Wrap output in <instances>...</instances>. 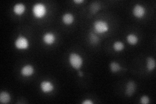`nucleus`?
<instances>
[{"instance_id": "f257e3e1", "label": "nucleus", "mask_w": 156, "mask_h": 104, "mask_svg": "<svg viewBox=\"0 0 156 104\" xmlns=\"http://www.w3.org/2000/svg\"><path fill=\"white\" fill-rule=\"evenodd\" d=\"M33 15L37 18H42L46 16L47 13V9L44 4L42 3H37L34 5L33 7Z\"/></svg>"}, {"instance_id": "f03ea898", "label": "nucleus", "mask_w": 156, "mask_h": 104, "mask_svg": "<svg viewBox=\"0 0 156 104\" xmlns=\"http://www.w3.org/2000/svg\"><path fill=\"white\" fill-rule=\"evenodd\" d=\"M69 62L72 68H74L76 70H79L83 65V60L79 54L72 53L69 56Z\"/></svg>"}, {"instance_id": "7ed1b4c3", "label": "nucleus", "mask_w": 156, "mask_h": 104, "mask_svg": "<svg viewBox=\"0 0 156 104\" xmlns=\"http://www.w3.org/2000/svg\"><path fill=\"white\" fill-rule=\"evenodd\" d=\"M94 30L99 34H104L109 31V26L107 22L102 20H98L93 23Z\"/></svg>"}, {"instance_id": "20e7f679", "label": "nucleus", "mask_w": 156, "mask_h": 104, "mask_svg": "<svg viewBox=\"0 0 156 104\" xmlns=\"http://www.w3.org/2000/svg\"><path fill=\"white\" fill-rule=\"evenodd\" d=\"M14 46L18 49H26L29 46V42L26 37L20 35L14 42Z\"/></svg>"}, {"instance_id": "39448f33", "label": "nucleus", "mask_w": 156, "mask_h": 104, "mask_svg": "<svg viewBox=\"0 0 156 104\" xmlns=\"http://www.w3.org/2000/svg\"><path fill=\"white\" fill-rule=\"evenodd\" d=\"M146 9L140 4H136L133 9V16L137 18H142L146 14Z\"/></svg>"}, {"instance_id": "423d86ee", "label": "nucleus", "mask_w": 156, "mask_h": 104, "mask_svg": "<svg viewBox=\"0 0 156 104\" xmlns=\"http://www.w3.org/2000/svg\"><path fill=\"white\" fill-rule=\"evenodd\" d=\"M42 40L44 43L48 46L52 45V44H54L56 41V37L54 33H46L44 34V35L43 36Z\"/></svg>"}, {"instance_id": "0eeeda50", "label": "nucleus", "mask_w": 156, "mask_h": 104, "mask_svg": "<svg viewBox=\"0 0 156 104\" xmlns=\"http://www.w3.org/2000/svg\"><path fill=\"white\" fill-rule=\"evenodd\" d=\"M41 91L44 93H50L54 90V85L50 81H43L41 83Z\"/></svg>"}, {"instance_id": "6e6552de", "label": "nucleus", "mask_w": 156, "mask_h": 104, "mask_svg": "<svg viewBox=\"0 0 156 104\" xmlns=\"http://www.w3.org/2000/svg\"><path fill=\"white\" fill-rule=\"evenodd\" d=\"M136 85L135 82H134L133 81H129L128 83H127L126 87V95L128 96H131L133 95V94L136 91Z\"/></svg>"}, {"instance_id": "1a4fd4ad", "label": "nucleus", "mask_w": 156, "mask_h": 104, "mask_svg": "<svg viewBox=\"0 0 156 104\" xmlns=\"http://www.w3.org/2000/svg\"><path fill=\"white\" fill-rule=\"evenodd\" d=\"M34 68L31 64H27V65L23 66L22 69L20 73L24 77H29L32 76L34 74Z\"/></svg>"}, {"instance_id": "9d476101", "label": "nucleus", "mask_w": 156, "mask_h": 104, "mask_svg": "<svg viewBox=\"0 0 156 104\" xmlns=\"http://www.w3.org/2000/svg\"><path fill=\"white\" fill-rule=\"evenodd\" d=\"M62 20L65 24L67 25V26H69V25H71L74 22V16L69 13H65V14H63L62 17Z\"/></svg>"}, {"instance_id": "9b49d317", "label": "nucleus", "mask_w": 156, "mask_h": 104, "mask_svg": "<svg viewBox=\"0 0 156 104\" xmlns=\"http://www.w3.org/2000/svg\"><path fill=\"white\" fill-rule=\"evenodd\" d=\"M13 11L16 15H22L26 11V6L25 5L19 3L16 4L13 7Z\"/></svg>"}, {"instance_id": "f8f14e48", "label": "nucleus", "mask_w": 156, "mask_h": 104, "mask_svg": "<svg viewBox=\"0 0 156 104\" xmlns=\"http://www.w3.org/2000/svg\"><path fill=\"white\" fill-rule=\"evenodd\" d=\"M11 100V95L7 91H2L0 94V102L2 103H8Z\"/></svg>"}, {"instance_id": "ddd939ff", "label": "nucleus", "mask_w": 156, "mask_h": 104, "mask_svg": "<svg viewBox=\"0 0 156 104\" xmlns=\"http://www.w3.org/2000/svg\"><path fill=\"white\" fill-rule=\"evenodd\" d=\"M155 68V61L152 57H148L146 60V69L148 71L152 72Z\"/></svg>"}, {"instance_id": "4468645a", "label": "nucleus", "mask_w": 156, "mask_h": 104, "mask_svg": "<svg viewBox=\"0 0 156 104\" xmlns=\"http://www.w3.org/2000/svg\"><path fill=\"white\" fill-rule=\"evenodd\" d=\"M109 68L111 71L113 73H116L123 69V68L122 67L120 64L116 61H113L110 63Z\"/></svg>"}, {"instance_id": "2eb2a0df", "label": "nucleus", "mask_w": 156, "mask_h": 104, "mask_svg": "<svg viewBox=\"0 0 156 104\" xmlns=\"http://www.w3.org/2000/svg\"><path fill=\"white\" fill-rule=\"evenodd\" d=\"M127 41L128 42L131 44V45H135V44H137L139 41V38L135 34H129L128 36H127Z\"/></svg>"}, {"instance_id": "dca6fc26", "label": "nucleus", "mask_w": 156, "mask_h": 104, "mask_svg": "<svg viewBox=\"0 0 156 104\" xmlns=\"http://www.w3.org/2000/svg\"><path fill=\"white\" fill-rule=\"evenodd\" d=\"M113 48L115 51L119 52L122 51L123 49H124L125 46H124V43L122 42H121V41H116L113 44Z\"/></svg>"}, {"instance_id": "f3484780", "label": "nucleus", "mask_w": 156, "mask_h": 104, "mask_svg": "<svg viewBox=\"0 0 156 104\" xmlns=\"http://www.w3.org/2000/svg\"><path fill=\"white\" fill-rule=\"evenodd\" d=\"M89 41L92 44H96L99 42L100 38L94 33H90L89 34Z\"/></svg>"}, {"instance_id": "a211bd4d", "label": "nucleus", "mask_w": 156, "mask_h": 104, "mask_svg": "<svg viewBox=\"0 0 156 104\" xmlns=\"http://www.w3.org/2000/svg\"><path fill=\"white\" fill-rule=\"evenodd\" d=\"M100 9V5L98 4H96V3H94L92 5V6L90 7V11L92 13H96L98 10Z\"/></svg>"}, {"instance_id": "6ab92c4d", "label": "nucleus", "mask_w": 156, "mask_h": 104, "mask_svg": "<svg viewBox=\"0 0 156 104\" xmlns=\"http://www.w3.org/2000/svg\"><path fill=\"white\" fill-rule=\"evenodd\" d=\"M140 102L143 104H148L150 103V99L147 96H143L140 98Z\"/></svg>"}, {"instance_id": "aec40b11", "label": "nucleus", "mask_w": 156, "mask_h": 104, "mask_svg": "<svg viewBox=\"0 0 156 104\" xmlns=\"http://www.w3.org/2000/svg\"><path fill=\"white\" fill-rule=\"evenodd\" d=\"M82 103L83 104H92V103H93V102H92L90 100H86L83 102H82Z\"/></svg>"}, {"instance_id": "412c9836", "label": "nucleus", "mask_w": 156, "mask_h": 104, "mask_svg": "<svg viewBox=\"0 0 156 104\" xmlns=\"http://www.w3.org/2000/svg\"><path fill=\"white\" fill-rule=\"evenodd\" d=\"M84 2H85L84 0H74V2L77 3V4H80V3H83Z\"/></svg>"}, {"instance_id": "4be33fe9", "label": "nucleus", "mask_w": 156, "mask_h": 104, "mask_svg": "<svg viewBox=\"0 0 156 104\" xmlns=\"http://www.w3.org/2000/svg\"><path fill=\"white\" fill-rule=\"evenodd\" d=\"M78 75H79V76H80V77H82V76H83V73L81 71H79L78 72Z\"/></svg>"}]
</instances>
